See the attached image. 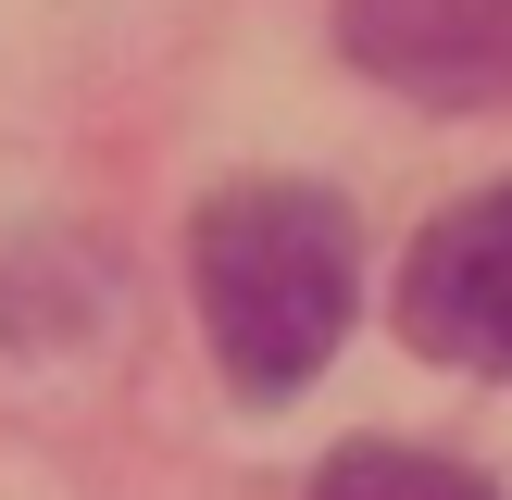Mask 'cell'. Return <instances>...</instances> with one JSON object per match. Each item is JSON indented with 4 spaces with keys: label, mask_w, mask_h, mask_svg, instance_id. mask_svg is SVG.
<instances>
[{
    "label": "cell",
    "mask_w": 512,
    "mask_h": 500,
    "mask_svg": "<svg viewBox=\"0 0 512 500\" xmlns=\"http://www.w3.org/2000/svg\"><path fill=\"white\" fill-rule=\"evenodd\" d=\"M313 500H500V488H488V475H463V463H438V450L363 438V450H338V463L313 475Z\"/></svg>",
    "instance_id": "277c9868"
},
{
    "label": "cell",
    "mask_w": 512,
    "mask_h": 500,
    "mask_svg": "<svg viewBox=\"0 0 512 500\" xmlns=\"http://www.w3.org/2000/svg\"><path fill=\"white\" fill-rule=\"evenodd\" d=\"M338 50L425 113L512 100V0H338Z\"/></svg>",
    "instance_id": "3957f363"
},
{
    "label": "cell",
    "mask_w": 512,
    "mask_h": 500,
    "mask_svg": "<svg viewBox=\"0 0 512 500\" xmlns=\"http://www.w3.org/2000/svg\"><path fill=\"white\" fill-rule=\"evenodd\" d=\"M188 288H200V338H213L225 388L288 400V388H313L338 363L350 313H363V225H350L338 188L250 175V188L200 200Z\"/></svg>",
    "instance_id": "6da1fadb"
},
{
    "label": "cell",
    "mask_w": 512,
    "mask_h": 500,
    "mask_svg": "<svg viewBox=\"0 0 512 500\" xmlns=\"http://www.w3.org/2000/svg\"><path fill=\"white\" fill-rule=\"evenodd\" d=\"M388 325L450 375H512V175L475 188L463 213H438L413 250H400Z\"/></svg>",
    "instance_id": "7a4b0ae2"
}]
</instances>
